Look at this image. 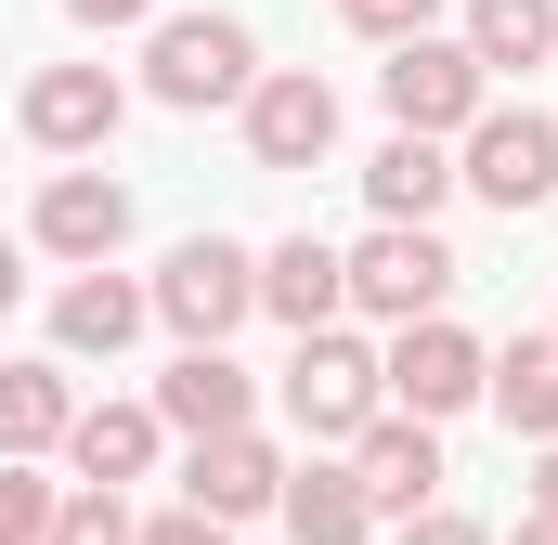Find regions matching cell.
Segmentation results:
<instances>
[{
	"mask_svg": "<svg viewBox=\"0 0 558 545\" xmlns=\"http://www.w3.org/2000/svg\"><path fill=\"white\" fill-rule=\"evenodd\" d=\"M260 312H274L286 338H312V325H351L338 247H325V234H286V247H260Z\"/></svg>",
	"mask_w": 558,
	"mask_h": 545,
	"instance_id": "cell-18",
	"label": "cell"
},
{
	"mask_svg": "<svg viewBox=\"0 0 558 545\" xmlns=\"http://www.w3.org/2000/svg\"><path fill=\"white\" fill-rule=\"evenodd\" d=\"M26 247L65 261V272H118V247H131V182L118 169H52L39 208H26Z\"/></svg>",
	"mask_w": 558,
	"mask_h": 545,
	"instance_id": "cell-10",
	"label": "cell"
},
{
	"mask_svg": "<svg viewBox=\"0 0 558 545\" xmlns=\"http://www.w3.org/2000/svg\"><path fill=\"white\" fill-rule=\"evenodd\" d=\"M454 39L481 78H533V65H558V0H468Z\"/></svg>",
	"mask_w": 558,
	"mask_h": 545,
	"instance_id": "cell-19",
	"label": "cell"
},
{
	"mask_svg": "<svg viewBox=\"0 0 558 545\" xmlns=\"http://www.w3.org/2000/svg\"><path fill=\"white\" fill-rule=\"evenodd\" d=\"M338 26H351V39H377V52H403V39L441 26V0H338Z\"/></svg>",
	"mask_w": 558,
	"mask_h": 545,
	"instance_id": "cell-24",
	"label": "cell"
},
{
	"mask_svg": "<svg viewBox=\"0 0 558 545\" xmlns=\"http://www.w3.org/2000/svg\"><path fill=\"white\" fill-rule=\"evenodd\" d=\"M454 195L533 221V208L558 195V118H533V105H481V131L454 143Z\"/></svg>",
	"mask_w": 558,
	"mask_h": 545,
	"instance_id": "cell-6",
	"label": "cell"
},
{
	"mask_svg": "<svg viewBox=\"0 0 558 545\" xmlns=\"http://www.w3.org/2000/svg\"><path fill=\"white\" fill-rule=\"evenodd\" d=\"M377 377H390V415H428V428H454V415L481 403V377H494V351L441 312V325H403V338H377Z\"/></svg>",
	"mask_w": 558,
	"mask_h": 545,
	"instance_id": "cell-8",
	"label": "cell"
},
{
	"mask_svg": "<svg viewBox=\"0 0 558 545\" xmlns=\"http://www.w3.org/2000/svg\"><path fill=\"white\" fill-rule=\"evenodd\" d=\"M351 481H364V507H377V520L441 507V481H454V468H441V428H428V415H377V428L351 441Z\"/></svg>",
	"mask_w": 558,
	"mask_h": 545,
	"instance_id": "cell-14",
	"label": "cell"
},
{
	"mask_svg": "<svg viewBox=\"0 0 558 545\" xmlns=\"http://www.w3.org/2000/svg\"><path fill=\"white\" fill-rule=\"evenodd\" d=\"M377 105H390V131H416V143H468L481 105H494V78L468 65L454 26H428V39H403V52L377 65Z\"/></svg>",
	"mask_w": 558,
	"mask_h": 545,
	"instance_id": "cell-5",
	"label": "cell"
},
{
	"mask_svg": "<svg viewBox=\"0 0 558 545\" xmlns=\"http://www.w3.org/2000/svg\"><path fill=\"white\" fill-rule=\"evenodd\" d=\"M286 455L274 428H234V441H195L182 455V507L195 520H221V533H247V520H274V494H286Z\"/></svg>",
	"mask_w": 558,
	"mask_h": 545,
	"instance_id": "cell-11",
	"label": "cell"
},
{
	"mask_svg": "<svg viewBox=\"0 0 558 545\" xmlns=\"http://www.w3.org/2000/svg\"><path fill=\"white\" fill-rule=\"evenodd\" d=\"M13 299H26V234H0V325H13Z\"/></svg>",
	"mask_w": 558,
	"mask_h": 545,
	"instance_id": "cell-29",
	"label": "cell"
},
{
	"mask_svg": "<svg viewBox=\"0 0 558 545\" xmlns=\"http://www.w3.org/2000/svg\"><path fill=\"white\" fill-rule=\"evenodd\" d=\"M454 247H441V221H364L351 247H338V286H351V325H441L454 312Z\"/></svg>",
	"mask_w": 558,
	"mask_h": 545,
	"instance_id": "cell-2",
	"label": "cell"
},
{
	"mask_svg": "<svg viewBox=\"0 0 558 545\" xmlns=\"http://www.w3.org/2000/svg\"><path fill=\"white\" fill-rule=\"evenodd\" d=\"M390 545H494V520H468V507H416V520H390Z\"/></svg>",
	"mask_w": 558,
	"mask_h": 545,
	"instance_id": "cell-25",
	"label": "cell"
},
{
	"mask_svg": "<svg viewBox=\"0 0 558 545\" xmlns=\"http://www.w3.org/2000/svg\"><path fill=\"white\" fill-rule=\"evenodd\" d=\"M351 182H364V208H377V221H441V195H454V143L390 131L364 169H351Z\"/></svg>",
	"mask_w": 558,
	"mask_h": 545,
	"instance_id": "cell-20",
	"label": "cell"
},
{
	"mask_svg": "<svg viewBox=\"0 0 558 545\" xmlns=\"http://www.w3.org/2000/svg\"><path fill=\"white\" fill-rule=\"evenodd\" d=\"M546 338H558V325H546Z\"/></svg>",
	"mask_w": 558,
	"mask_h": 545,
	"instance_id": "cell-31",
	"label": "cell"
},
{
	"mask_svg": "<svg viewBox=\"0 0 558 545\" xmlns=\"http://www.w3.org/2000/svg\"><path fill=\"white\" fill-rule=\"evenodd\" d=\"M156 455H169L156 403H78V428H65V481L78 494H131V481H156Z\"/></svg>",
	"mask_w": 558,
	"mask_h": 545,
	"instance_id": "cell-15",
	"label": "cell"
},
{
	"mask_svg": "<svg viewBox=\"0 0 558 545\" xmlns=\"http://www.w3.org/2000/svg\"><path fill=\"white\" fill-rule=\"evenodd\" d=\"M65 428H78V377H65L52 351H13V364H0V468L65 455Z\"/></svg>",
	"mask_w": 558,
	"mask_h": 545,
	"instance_id": "cell-16",
	"label": "cell"
},
{
	"mask_svg": "<svg viewBox=\"0 0 558 545\" xmlns=\"http://www.w3.org/2000/svg\"><path fill=\"white\" fill-rule=\"evenodd\" d=\"M286 545H377V507H364V481H351V455H299L274 494Z\"/></svg>",
	"mask_w": 558,
	"mask_h": 545,
	"instance_id": "cell-17",
	"label": "cell"
},
{
	"mask_svg": "<svg viewBox=\"0 0 558 545\" xmlns=\"http://www.w3.org/2000/svg\"><path fill=\"white\" fill-rule=\"evenodd\" d=\"M65 26H92V39H143L156 0H65Z\"/></svg>",
	"mask_w": 558,
	"mask_h": 545,
	"instance_id": "cell-26",
	"label": "cell"
},
{
	"mask_svg": "<svg viewBox=\"0 0 558 545\" xmlns=\"http://www.w3.org/2000/svg\"><path fill=\"white\" fill-rule=\"evenodd\" d=\"M520 520H558V441L533 455V481H520Z\"/></svg>",
	"mask_w": 558,
	"mask_h": 545,
	"instance_id": "cell-28",
	"label": "cell"
},
{
	"mask_svg": "<svg viewBox=\"0 0 558 545\" xmlns=\"http://www.w3.org/2000/svg\"><path fill=\"white\" fill-rule=\"evenodd\" d=\"M118 118H131V78H118V65H39V78L13 92V131L39 143V156H65V169H105Z\"/></svg>",
	"mask_w": 558,
	"mask_h": 545,
	"instance_id": "cell-7",
	"label": "cell"
},
{
	"mask_svg": "<svg viewBox=\"0 0 558 545\" xmlns=\"http://www.w3.org/2000/svg\"><path fill=\"white\" fill-rule=\"evenodd\" d=\"M143 545H234V533H221V520H195V507H156V520H143Z\"/></svg>",
	"mask_w": 558,
	"mask_h": 545,
	"instance_id": "cell-27",
	"label": "cell"
},
{
	"mask_svg": "<svg viewBox=\"0 0 558 545\" xmlns=\"http://www.w3.org/2000/svg\"><path fill=\"white\" fill-rule=\"evenodd\" d=\"M52 545H143V520H131V494H78V481H65V507H52Z\"/></svg>",
	"mask_w": 558,
	"mask_h": 545,
	"instance_id": "cell-22",
	"label": "cell"
},
{
	"mask_svg": "<svg viewBox=\"0 0 558 545\" xmlns=\"http://www.w3.org/2000/svg\"><path fill=\"white\" fill-rule=\"evenodd\" d=\"M494 545H558V520H520V533H494Z\"/></svg>",
	"mask_w": 558,
	"mask_h": 545,
	"instance_id": "cell-30",
	"label": "cell"
},
{
	"mask_svg": "<svg viewBox=\"0 0 558 545\" xmlns=\"http://www.w3.org/2000/svg\"><path fill=\"white\" fill-rule=\"evenodd\" d=\"M481 403L507 415V428H520L533 455H546V441H558V338H546V325L494 351V377H481Z\"/></svg>",
	"mask_w": 558,
	"mask_h": 545,
	"instance_id": "cell-21",
	"label": "cell"
},
{
	"mask_svg": "<svg viewBox=\"0 0 558 545\" xmlns=\"http://www.w3.org/2000/svg\"><path fill=\"white\" fill-rule=\"evenodd\" d=\"M52 507H65V481H39V468H0V545H52Z\"/></svg>",
	"mask_w": 558,
	"mask_h": 545,
	"instance_id": "cell-23",
	"label": "cell"
},
{
	"mask_svg": "<svg viewBox=\"0 0 558 545\" xmlns=\"http://www.w3.org/2000/svg\"><path fill=\"white\" fill-rule=\"evenodd\" d=\"M260 92V26L247 13H156L143 26V105L169 118H234Z\"/></svg>",
	"mask_w": 558,
	"mask_h": 545,
	"instance_id": "cell-1",
	"label": "cell"
},
{
	"mask_svg": "<svg viewBox=\"0 0 558 545\" xmlns=\"http://www.w3.org/2000/svg\"><path fill=\"white\" fill-rule=\"evenodd\" d=\"M234 131H247V169H338V78L260 65V92L234 105Z\"/></svg>",
	"mask_w": 558,
	"mask_h": 545,
	"instance_id": "cell-9",
	"label": "cell"
},
{
	"mask_svg": "<svg viewBox=\"0 0 558 545\" xmlns=\"http://www.w3.org/2000/svg\"><path fill=\"white\" fill-rule=\"evenodd\" d=\"M143 325H156L143 272H65V286H52V364H65V377H78V364H118Z\"/></svg>",
	"mask_w": 558,
	"mask_h": 545,
	"instance_id": "cell-13",
	"label": "cell"
},
{
	"mask_svg": "<svg viewBox=\"0 0 558 545\" xmlns=\"http://www.w3.org/2000/svg\"><path fill=\"white\" fill-rule=\"evenodd\" d=\"M286 428L312 441V455H351L377 415H390V377H377V338L364 325H312L299 351H286Z\"/></svg>",
	"mask_w": 558,
	"mask_h": 545,
	"instance_id": "cell-3",
	"label": "cell"
},
{
	"mask_svg": "<svg viewBox=\"0 0 558 545\" xmlns=\"http://www.w3.org/2000/svg\"><path fill=\"white\" fill-rule=\"evenodd\" d=\"M169 441H234V428H260V377L234 364V351H169V377L143 390Z\"/></svg>",
	"mask_w": 558,
	"mask_h": 545,
	"instance_id": "cell-12",
	"label": "cell"
},
{
	"mask_svg": "<svg viewBox=\"0 0 558 545\" xmlns=\"http://www.w3.org/2000/svg\"><path fill=\"white\" fill-rule=\"evenodd\" d=\"M143 299H156V325H169L182 351H234V325L260 312V247H234V234H182L169 261L143 272Z\"/></svg>",
	"mask_w": 558,
	"mask_h": 545,
	"instance_id": "cell-4",
	"label": "cell"
}]
</instances>
